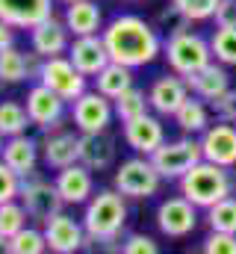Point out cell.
Listing matches in <instances>:
<instances>
[{"label":"cell","instance_id":"43","mask_svg":"<svg viewBox=\"0 0 236 254\" xmlns=\"http://www.w3.org/2000/svg\"><path fill=\"white\" fill-rule=\"evenodd\" d=\"M6 252V240H3V237H0V254Z\"/></svg>","mask_w":236,"mask_h":254},{"label":"cell","instance_id":"2","mask_svg":"<svg viewBox=\"0 0 236 254\" xmlns=\"http://www.w3.org/2000/svg\"><path fill=\"white\" fill-rule=\"evenodd\" d=\"M127 225V201L118 190H101L86 201L83 228L92 243H116Z\"/></svg>","mask_w":236,"mask_h":254},{"label":"cell","instance_id":"35","mask_svg":"<svg viewBox=\"0 0 236 254\" xmlns=\"http://www.w3.org/2000/svg\"><path fill=\"white\" fill-rule=\"evenodd\" d=\"M177 6L189 15V21H207L216 15L219 0H175Z\"/></svg>","mask_w":236,"mask_h":254},{"label":"cell","instance_id":"12","mask_svg":"<svg viewBox=\"0 0 236 254\" xmlns=\"http://www.w3.org/2000/svg\"><path fill=\"white\" fill-rule=\"evenodd\" d=\"M42 231H45L48 249L54 254H74L86 246V228H83V222L71 219L68 213L51 216V219L42 225Z\"/></svg>","mask_w":236,"mask_h":254},{"label":"cell","instance_id":"23","mask_svg":"<svg viewBox=\"0 0 236 254\" xmlns=\"http://www.w3.org/2000/svg\"><path fill=\"white\" fill-rule=\"evenodd\" d=\"M186 80V86L198 95V98H204V101H216V98H222L228 89H231V80H228V71L222 68V65H204L201 71H195V74H189V77H183Z\"/></svg>","mask_w":236,"mask_h":254},{"label":"cell","instance_id":"9","mask_svg":"<svg viewBox=\"0 0 236 254\" xmlns=\"http://www.w3.org/2000/svg\"><path fill=\"white\" fill-rule=\"evenodd\" d=\"M113 116H116V107L107 95H101L98 89L95 92H83L77 101H71V122L80 133H101V130H110L113 125Z\"/></svg>","mask_w":236,"mask_h":254},{"label":"cell","instance_id":"17","mask_svg":"<svg viewBox=\"0 0 236 254\" xmlns=\"http://www.w3.org/2000/svg\"><path fill=\"white\" fill-rule=\"evenodd\" d=\"M57 190L65 204H86L95 195V181H92V169L83 163H71L57 172Z\"/></svg>","mask_w":236,"mask_h":254},{"label":"cell","instance_id":"30","mask_svg":"<svg viewBox=\"0 0 236 254\" xmlns=\"http://www.w3.org/2000/svg\"><path fill=\"white\" fill-rule=\"evenodd\" d=\"M27 207L21 204V198H12L6 204H0V237L3 240H12L21 228H27Z\"/></svg>","mask_w":236,"mask_h":254},{"label":"cell","instance_id":"8","mask_svg":"<svg viewBox=\"0 0 236 254\" xmlns=\"http://www.w3.org/2000/svg\"><path fill=\"white\" fill-rule=\"evenodd\" d=\"M18 198H21V204L27 207L30 219H36L39 225H45L51 216L62 213V204H65L62 195H59V190H57V184H51V181H45V178H39V175H30V178L21 181Z\"/></svg>","mask_w":236,"mask_h":254},{"label":"cell","instance_id":"38","mask_svg":"<svg viewBox=\"0 0 236 254\" xmlns=\"http://www.w3.org/2000/svg\"><path fill=\"white\" fill-rule=\"evenodd\" d=\"M121 252L124 254H157L160 252V246H157L151 237H145V234H130V237L124 240Z\"/></svg>","mask_w":236,"mask_h":254},{"label":"cell","instance_id":"21","mask_svg":"<svg viewBox=\"0 0 236 254\" xmlns=\"http://www.w3.org/2000/svg\"><path fill=\"white\" fill-rule=\"evenodd\" d=\"M189 98V86L186 80L177 74V77H160L154 80L151 92H148V101H151V110H157L160 116H175L177 110L186 104Z\"/></svg>","mask_w":236,"mask_h":254},{"label":"cell","instance_id":"42","mask_svg":"<svg viewBox=\"0 0 236 254\" xmlns=\"http://www.w3.org/2000/svg\"><path fill=\"white\" fill-rule=\"evenodd\" d=\"M3 145H6V136L0 133V154H3Z\"/></svg>","mask_w":236,"mask_h":254},{"label":"cell","instance_id":"10","mask_svg":"<svg viewBox=\"0 0 236 254\" xmlns=\"http://www.w3.org/2000/svg\"><path fill=\"white\" fill-rule=\"evenodd\" d=\"M65 98H59L54 89H48L45 83H36L27 89V98H24V107H27V116L33 127H39L42 133H51L62 127V116H65Z\"/></svg>","mask_w":236,"mask_h":254},{"label":"cell","instance_id":"44","mask_svg":"<svg viewBox=\"0 0 236 254\" xmlns=\"http://www.w3.org/2000/svg\"><path fill=\"white\" fill-rule=\"evenodd\" d=\"M62 3H65V6H68V3H77V0H62Z\"/></svg>","mask_w":236,"mask_h":254},{"label":"cell","instance_id":"4","mask_svg":"<svg viewBox=\"0 0 236 254\" xmlns=\"http://www.w3.org/2000/svg\"><path fill=\"white\" fill-rule=\"evenodd\" d=\"M113 184L116 190L124 195V198H133V201H142V198H151L160 192V184H163V175L157 172L154 160L151 157H130L124 160L113 175Z\"/></svg>","mask_w":236,"mask_h":254},{"label":"cell","instance_id":"34","mask_svg":"<svg viewBox=\"0 0 236 254\" xmlns=\"http://www.w3.org/2000/svg\"><path fill=\"white\" fill-rule=\"evenodd\" d=\"M157 24H160V30H166L169 36H175V33L189 30V24H192V21H189V15H186V12L177 6L175 0H172V3H169V6L157 15Z\"/></svg>","mask_w":236,"mask_h":254},{"label":"cell","instance_id":"40","mask_svg":"<svg viewBox=\"0 0 236 254\" xmlns=\"http://www.w3.org/2000/svg\"><path fill=\"white\" fill-rule=\"evenodd\" d=\"M213 18L219 27H236V0H219Z\"/></svg>","mask_w":236,"mask_h":254},{"label":"cell","instance_id":"31","mask_svg":"<svg viewBox=\"0 0 236 254\" xmlns=\"http://www.w3.org/2000/svg\"><path fill=\"white\" fill-rule=\"evenodd\" d=\"M6 252L9 254H42V252H48L45 231H39V228H21L12 240H6Z\"/></svg>","mask_w":236,"mask_h":254},{"label":"cell","instance_id":"15","mask_svg":"<svg viewBox=\"0 0 236 254\" xmlns=\"http://www.w3.org/2000/svg\"><path fill=\"white\" fill-rule=\"evenodd\" d=\"M68 27H65V21H59L57 15H51V18H45L42 24H36L33 30H30V48L42 57V60H51V57H62V54H68Z\"/></svg>","mask_w":236,"mask_h":254},{"label":"cell","instance_id":"41","mask_svg":"<svg viewBox=\"0 0 236 254\" xmlns=\"http://www.w3.org/2000/svg\"><path fill=\"white\" fill-rule=\"evenodd\" d=\"M15 45V27L0 21V48H12Z\"/></svg>","mask_w":236,"mask_h":254},{"label":"cell","instance_id":"33","mask_svg":"<svg viewBox=\"0 0 236 254\" xmlns=\"http://www.w3.org/2000/svg\"><path fill=\"white\" fill-rule=\"evenodd\" d=\"M210 48L222 65H236V27H219L210 39Z\"/></svg>","mask_w":236,"mask_h":254},{"label":"cell","instance_id":"16","mask_svg":"<svg viewBox=\"0 0 236 254\" xmlns=\"http://www.w3.org/2000/svg\"><path fill=\"white\" fill-rule=\"evenodd\" d=\"M54 15V0H0V21L15 30H33Z\"/></svg>","mask_w":236,"mask_h":254},{"label":"cell","instance_id":"39","mask_svg":"<svg viewBox=\"0 0 236 254\" xmlns=\"http://www.w3.org/2000/svg\"><path fill=\"white\" fill-rule=\"evenodd\" d=\"M213 110H216V116L222 122H234L236 119V89H228L222 98H216L213 101Z\"/></svg>","mask_w":236,"mask_h":254},{"label":"cell","instance_id":"5","mask_svg":"<svg viewBox=\"0 0 236 254\" xmlns=\"http://www.w3.org/2000/svg\"><path fill=\"white\" fill-rule=\"evenodd\" d=\"M166 60H169V68H172L175 74L189 77V74L201 71L204 65H210L213 48H210V42H204L201 36L183 30V33L169 36V42H166Z\"/></svg>","mask_w":236,"mask_h":254},{"label":"cell","instance_id":"45","mask_svg":"<svg viewBox=\"0 0 236 254\" xmlns=\"http://www.w3.org/2000/svg\"><path fill=\"white\" fill-rule=\"evenodd\" d=\"M234 122H236V119H234Z\"/></svg>","mask_w":236,"mask_h":254},{"label":"cell","instance_id":"11","mask_svg":"<svg viewBox=\"0 0 236 254\" xmlns=\"http://www.w3.org/2000/svg\"><path fill=\"white\" fill-rule=\"evenodd\" d=\"M157 225L166 237L180 240V237H189L198 225V207L186 198V195H177L160 204L157 210Z\"/></svg>","mask_w":236,"mask_h":254},{"label":"cell","instance_id":"37","mask_svg":"<svg viewBox=\"0 0 236 254\" xmlns=\"http://www.w3.org/2000/svg\"><path fill=\"white\" fill-rule=\"evenodd\" d=\"M18 192H21V178L0 160V204L18 198Z\"/></svg>","mask_w":236,"mask_h":254},{"label":"cell","instance_id":"14","mask_svg":"<svg viewBox=\"0 0 236 254\" xmlns=\"http://www.w3.org/2000/svg\"><path fill=\"white\" fill-rule=\"evenodd\" d=\"M201 151H204V160L219 163L225 169H234L236 166V127L228 125V122L207 127L204 136H201Z\"/></svg>","mask_w":236,"mask_h":254},{"label":"cell","instance_id":"22","mask_svg":"<svg viewBox=\"0 0 236 254\" xmlns=\"http://www.w3.org/2000/svg\"><path fill=\"white\" fill-rule=\"evenodd\" d=\"M116 160V139L110 136V130L101 133H80V163L89 166L92 172H104L110 169Z\"/></svg>","mask_w":236,"mask_h":254},{"label":"cell","instance_id":"25","mask_svg":"<svg viewBox=\"0 0 236 254\" xmlns=\"http://www.w3.org/2000/svg\"><path fill=\"white\" fill-rule=\"evenodd\" d=\"M133 86V68H127V65L121 63H110L104 65L98 74H95V89L101 92V95H107L110 101H116L121 92H127Z\"/></svg>","mask_w":236,"mask_h":254},{"label":"cell","instance_id":"13","mask_svg":"<svg viewBox=\"0 0 236 254\" xmlns=\"http://www.w3.org/2000/svg\"><path fill=\"white\" fill-rule=\"evenodd\" d=\"M68 60L77 65V71H83L86 77H95L104 65H110V51L104 45V36L92 33V36H74V42L68 45Z\"/></svg>","mask_w":236,"mask_h":254},{"label":"cell","instance_id":"1","mask_svg":"<svg viewBox=\"0 0 236 254\" xmlns=\"http://www.w3.org/2000/svg\"><path fill=\"white\" fill-rule=\"evenodd\" d=\"M101 36L110 51V60L127 65V68L154 63L163 48L157 30L139 15H118L101 30Z\"/></svg>","mask_w":236,"mask_h":254},{"label":"cell","instance_id":"26","mask_svg":"<svg viewBox=\"0 0 236 254\" xmlns=\"http://www.w3.org/2000/svg\"><path fill=\"white\" fill-rule=\"evenodd\" d=\"M30 80V68H27V57L12 45V48H0V83H24Z\"/></svg>","mask_w":236,"mask_h":254},{"label":"cell","instance_id":"6","mask_svg":"<svg viewBox=\"0 0 236 254\" xmlns=\"http://www.w3.org/2000/svg\"><path fill=\"white\" fill-rule=\"evenodd\" d=\"M151 160L163 175V181H180L195 163L204 160V151H201V142L195 139H175V142H163L151 154Z\"/></svg>","mask_w":236,"mask_h":254},{"label":"cell","instance_id":"20","mask_svg":"<svg viewBox=\"0 0 236 254\" xmlns=\"http://www.w3.org/2000/svg\"><path fill=\"white\" fill-rule=\"evenodd\" d=\"M0 160H3V163L21 178V181H24V178L36 175V166H39V142L30 139L27 133H21V136H9L6 145H3Z\"/></svg>","mask_w":236,"mask_h":254},{"label":"cell","instance_id":"32","mask_svg":"<svg viewBox=\"0 0 236 254\" xmlns=\"http://www.w3.org/2000/svg\"><path fill=\"white\" fill-rule=\"evenodd\" d=\"M207 222L213 231H228V234H236V198H222L216 201L213 207H207Z\"/></svg>","mask_w":236,"mask_h":254},{"label":"cell","instance_id":"28","mask_svg":"<svg viewBox=\"0 0 236 254\" xmlns=\"http://www.w3.org/2000/svg\"><path fill=\"white\" fill-rule=\"evenodd\" d=\"M175 122L183 133H204L210 127V113H207V107L201 101L186 98V104L175 113Z\"/></svg>","mask_w":236,"mask_h":254},{"label":"cell","instance_id":"3","mask_svg":"<svg viewBox=\"0 0 236 254\" xmlns=\"http://www.w3.org/2000/svg\"><path fill=\"white\" fill-rule=\"evenodd\" d=\"M234 190L231 184V175L225 166L219 163H210V160H201L195 163L183 178H180V195H186L195 207H213L216 201L228 198Z\"/></svg>","mask_w":236,"mask_h":254},{"label":"cell","instance_id":"29","mask_svg":"<svg viewBox=\"0 0 236 254\" xmlns=\"http://www.w3.org/2000/svg\"><path fill=\"white\" fill-rule=\"evenodd\" d=\"M30 125H33V122H30L24 104H18V101H0V133H3L6 139L27 133Z\"/></svg>","mask_w":236,"mask_h":254},{"label":"cell","instance_id":"36","mask_svg":"<svg viewBox=\"0 0 236 254\" xmlns=\"http://www.w3.org/2000/svg\"><path fill=\"white\" fill-rule=\"evenodd\" d=\"M204 252L207 254H236V234L213 231V234L204 240Z\"/></svg>","mask_w":236,"mask_h":254},{"label":"cell","instance_id":"27","mask_svg":"<svg viewBox=\"0 0 236 254\" xmlns=\"http://www.w3.org/2000/svg\"><path fill=\"white\" fill-rule=\"evenodd\" d=\"M113 107H116V116L121 119V125H124V122H133V119L145 116L151 110V101H148V95L142 89L130 86L127 92H121L116 101H113Z\"/></svg>","mask_w":236,"mask_h":254},{"label":"cell","instance_id":"18","mask_svg":"<svg viewBox=\"0 0 236 254\" xmlns=\"http://www.w3.org/2000/svg\"><path fill=\"white\" fill-rule=\"evenodd\" d=\"M124 142L136 151V154H145L151 157L163 142H166V130L160 125V119H154L151 113L133 119V122H124Z\"/></svg>","mask_w":236,"mask_h":254},{"label":"cell","instance_id":"7","mask_svg":"<svg viewBox=\"0 0 236 254\" xmlns=\"http://www.w3.org/2000/svg\"><path fill=\"white\" fill-rule=\"evenodd\" d=\"M86 74L77 71V65L68 60V54L62 57H51L42 63V71H39V83H45L48 89H54L59 98H65L68 104L77 101L83 92H86Z\"/></svg>","mask_w":236,"mask_h":254},{"label":"cell","instance_id":"24","mask_svg":"<svg viewBox=\"0 0 236 254\" xmlns=\"http://www.w3.org/2000/svg\"><path fill=\"white\" fill-rule=\"evenodd\" d=\"M65 27L71 36H92L101 30L104 24V15H101V6L95 0H77V3H68L65 6Z\"/></svg>","mask_w":236,"mask_h":254},{"label":"cell","instance_id":"19","mask_svg":"<svg viewBox=\"0 0 236 254\" xmlns=\"http://www.w3.org/2000/svg\"><path fill=\"white\" fill-rule=\"evenodd\" d=\"M42 160L48 169H65L71 163H80V136L68 133V130H51L45 133V142H42Z\"/></svg>","mask_w":236,"mask_h":254}]
</instances>
